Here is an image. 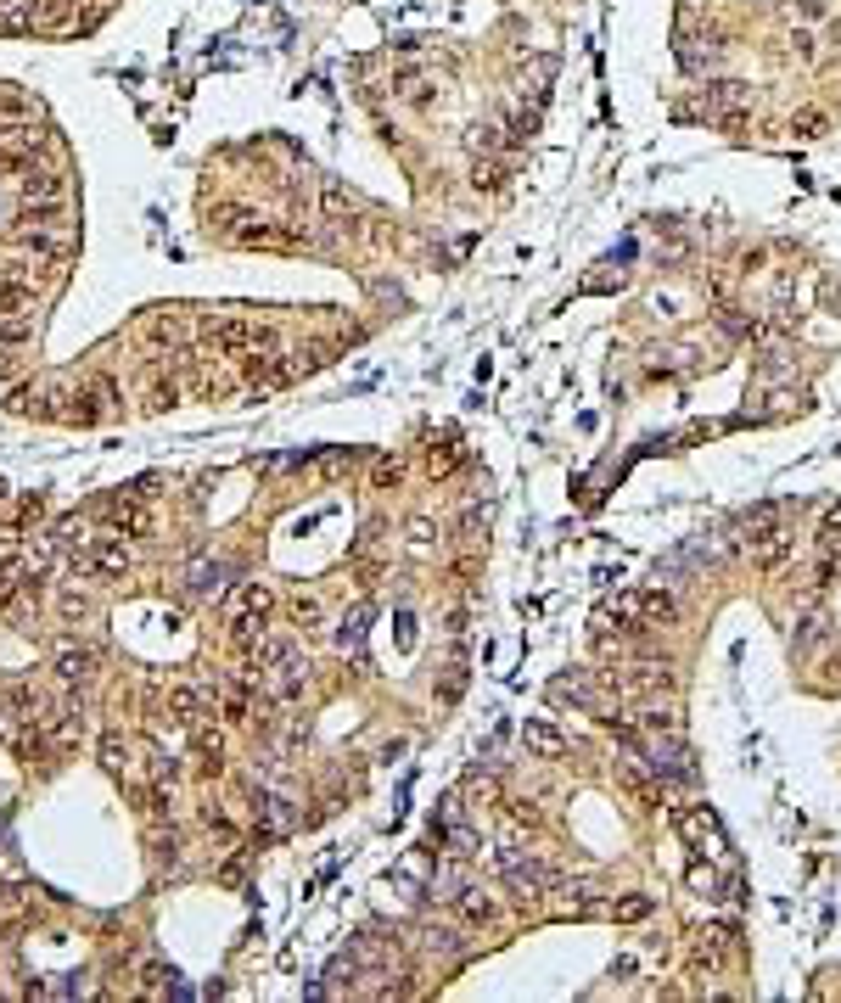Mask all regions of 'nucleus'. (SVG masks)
<instances>
[{"label": "nucleus", "instance_id": "0eeeda50", "mask_svg": "<svg viewBox=\"0 0 841 1003\" xmlns=\"http://www.w3.org/2000/svg\"><path fill=\"white\" fill-rule=\"evenodd\" d=\"M634 611H640V622H651V628H668V622H679V594L640 589L634 594Z\"/></svg>", "mask_w": 841, "mask_h": 1003}, {"label": "nucleus", "instance_id": "a878e982", "mask_svg": "<svg viewBox=\"0 0 841 1003\" xmlns=\"http://www.w3.org/2000/svg\"><path fill=\"white\" fill-rule=\"evenodd\" d=\"M617 286H623V269H617V275H612V269H600V275H589V281H584V292H617Z\"/></svg>", "mask_w": 841, "mask_h": 1003}, {"label": "nucleus", "instance_id": "9b49d317", "mask_svg": "<svg viewBox=\"0 0 841 1003\" xmlns=\"http://www.w3.org/2000/svg\"><path fill=\"white\" fill-rule=\"evenodd\" d=\"M34 309V286L17 269H0V314H23Z\"/></svg>", "mask_w": 841, "mask_h": 1003}, {"label": "nucleus", "instance_id": "a211bd4d", "mask_svg": "<svg viewBox=\"0 0 841 1003\" xmlns=\"http://www.w3.org/2000/svg\"><path fill=\"white\" fill-rule=\"evenodd\" d=\"M197 712H202V690H174L169 695V718L174 723H197Z\"/></svg>", "mask_w": 841, "mask_h": 1003}, {"label": "nucleus", "instance_id": "7ed1b4c3", "mask_svg": "<svg viewBox=\"0 0 841 1003\" xmlns=\"http://www.w3.org/2000/svg\"><path fill=\"white\" fill-rule=\"evenodd\" d=\"M202 342L219 348V354H242V348H253V342H258V348H275V337H264V331L253 337V325H247V320H208V325H202Z\"/></svg>", "mask_w": 841, "mask_h": 1003}, {"label": "nucleus", "instance_id": "4be33fe9", "mask_svg": "<svg viewBox=\"0 0 841 1003\" xmlns=\"http://www.w3.org/2000/svg\"><path fill=\"white\" fill-rule=\"evenodd\" d=\"M365 617H371V611H354V622H343V634H337V645H354L359 650V639H365Z\"/></svg>", "mask_w": 841, "mask_h": 1003}, {"label": "nucleus", "instance_id": "20e7f679", "mask_svg": "<svg viewBox=\"0 0 841 1003\" xmlns=\"http://www.w3.org/2000/svg\"><path fill=\"white\" fill-rule=\"evenodd\" d=\"M617 779H623V785H628L634 796H640L645 807H662V791H668V785L656 779V768L645 763L640 751H623V757H617Z\"/></svg>", "mask_w": 841, "mask_h": 1003}, {"label": "nucleus", "instance_id": "cd10ccee", "mask_svg": "<svg viewBox=\"0 0 841 1003\" xmlns=\"http://www.w3.org/2000/svg\"><path fill=\"white\" fill-rule=\"evenodd\" d=\"M533 129H539V113L528 107V113H516V118H511V141H528Z\"/></svg>", "mask_w": 841, "mask_h": 1003}, {"label": "nucleus", "instance_id": "7c9ffc66", "mask_svg": "<svg viewBox=\"0 0 841 1003\" xmlns=\"http://www.w3.org/2000/svg\"><path fill=\"white\" fill-rule=\"evenodd\" d=\"M791 45H797V57H813V34H808V29L791 34Z\"/></svg>", "mask_w": 841, "mask_h": 1003}, {"label": "nucleus", "instance_id": "6e6552de", "mask_svg": "<svg viewBox=\"0 0 841 1003\" xmlns=\"http://www.w3.org/2000/svg\"><path fill=\"white\" fill-rule=\"evenodd\" d=\"M57 673H62L68 684H85L90 673H96V645H79V639L57 645Z\"/></svg>", "mask_w": 841, "mask_h": 1003}, {"label": "nucleus", "instance_id": "4468645a", "mask_svg": "<svg viewBox=\"0 0 841 1003\" xmlns=\"http://www.w3.org/2000/svg\"><path fill=\"white\" fill-rule=\"evenodd\" d=\"M113 527H118V533H129V538H146V533H152V516H146L141 499H118Z\"/></svg>", "mask_w": 841, "mask_h": 1003}, {"label": "nucleus", "instance_id": "ddd939ff", "mask_svg": "<svg viewBox=\"0 0 841 1003\" xmlns=\"http://www.w3.org/2000/svg\"><path fill=\"white\" fill-rule=\"evenodd\" d=\"M57 197H62V174L34 163V169L23 174V202H57Z\"/></svg>", "mask_w": 841, "mask_h": 1003}, {"label": "nucleus", "instance_id": "6ab92c4d", "mask_svg": "<svg viewBox=\"0 0 841 1003\" xmlns=\"http://www.w3.org/2000/svg\"><path fill=\"white\" fill-rule=\"evenodd\" d=\"M197 751H202V768H208V774H219V768H225V740H219V735H208V729H202V735H197Z\"/></svg>", "mask_w": 841, "mask_h": 1003}, {"label": "nucleus", "instance_id": "dca6fc26", "mask_svg": "<svg viewBox=\"0 0 841 1003\" xmlns=\"http://www.w3.org/2000/svg\"><path fill=\"white\" fill-rule=\"evenodd\" d=\"M236 241H242V247H292L298 236H292V230H275V225H242Z\"/></svg>", "mask_w": 841, "mask_h": 1003}, {"label": "nucleus", "instance_id": "aec40b11", "mask_svg": "<svg viewBox=\"0 0 841 1003\" xmlns=\"http://www.w3.org/2000/svg\"><path fill=\"white\" fill-rule=\"evenodd\" d=\"M825 634H830V617H825V611H808V617H802V628H797V645L808 650V645H819Z\"/></svg>", "mask_w": 841, "mask_h": 1003}, {"label": "nucleus", "instance_id": "f03ea898", "mask_svg": "<svg viewBox=\"0 0 841 1003\" xmlns=\"http://www.w3.org/2000/svg\"><path fill=\"white\" fill-rule=\"evenodd\" d=\"M499 869H505L516 897H539V891H550V880H556L539 858H528V852H499Z\"/></svg>", "mask_w": 841, "mask_h": 1003}, {"label": "nucleus", "instance_id": "412c9836", "mask_svg": "<svg viewBox=\"0 0 841 1003\" xmlns=\"http://www.w3.org/2000/svg\"><path fill=\"white\" fill-rule=\"evenodd\" d=\"M791 129H797V135H808V141H813V135H825V129H830V118L819 113V107H802V113L791 118Z\"/></svg>", "mask_w": 841, "mask_h": 1003}, {"label": "nucleus", "instance_id": "423d86ee", "mask_svg": "<svg viewBox=\"0 0 841 1003\" xmlns=\"http://www.w3.org/2000/svg\"><path fill=\"white\" fill-rule=\"evenodd\" d=\"M673 824H679V835H685L690 847H707V852H713L718 841H724V830H718V819L707 813V807H685V813H673Z\"/></svg>", "mask_w": 841, "mask_h": 1003}, {"label": "nucleus", "instance_id": "b1692460", "mask_svg": "<svg viewBox=\"0 0 841 1003\" xmlns=\"http://www.w3.org/2000/svg\"><path fill=\"white\" fill-rule=\"evenodd\" d=\"M85 611H90V600H85V594H79V589H62V617H68V622H79Z\"/></svg>", "mask_w": 841, "mask_h": 1003}, {"label": "nucleus", "instance_id": "39448f33", "mask_svg": "<svg viewBox=\"0 0 841 1003\" xmlns=\"http://www.w3.org/2000/svg\"><path fill=\"white\" fill-rule=\"evenodd\" d=\"M225 583H230V566L214 561V555H197V561H191V572H186V589L197 594V600H214V594H225Z\"/></svg>", "mask_w": 841, "mask_h": 1003}, {"label": "nucleus", "instance_id": "bb28decb", "mask_svg": "<svg viewBox=\"0 0 841 1003\" xmlns=\"http://www.w3.org/2000/svg\"><path fill=\"white\" fill-rule=\"evenodd\" d=\"M455 460H460V449H455V443H443V449H432V477H443V471H455Z\"/></svg>", "mask_w": 841, "mask_h": 1003}, {"label": "nucleus", "instance_id": "9d476101", "mask_svg": "<svg viewBox=\"0 0 841 1003\" xmlns=\"http://www.w3.org/2000/svg\"><path fill=\"white\" fill-rule=\"evenodd\" d=\"M0 34H40V0H0Z\"/></svg>", "mask_w": 841, "mask_h": 1003}, {"label": "nucleus", "instance_id": "5701e85b", "mask_svg": "<svg viewBox=\"0 0 841 1003\" xmlns=\"http://www.w3.org/2000/svg\"><path fill=\"white\" fill-rule=\"evenodd\" d=\"M29 331H34L29 320H17V314H0V342H23Z\"/></svg>", "mask_w": 841, "mask_h": 1003}, {"label": "nucleus", "instance_id": "393cba45", "mask_svg": "<svg viewBox=\"0 0 841 1003\" xmlns=\"http://www.w3.org/2000/svg\"><path fill=\"white\" fill-rule=\"evenodd\" d=\"M645 914H651L645 897H623V903H617V919H623V925H634V919H645Z\"/></svg>", "mask_w": 841, "mask_h": 1003}, {"label": "nucleus", "instance_id": "f8f14e48", "mask_svg": "<svg viewBox=\"0 0 841 1003\" xmlns=\"http://www.w3.org/2000/svg\"><path fill=\"white\" fill-rule=\"evenodd\" d=\"M85 566L96 572V578H124V572H129L135 561H129V550H124V544H96V550L85 555Z\"/></svg>", "mask_w": 841, "mask_h": 1003}, {"label": "nucleus", "instance_id": "f257e3e1", "mask_svg": "<svg viewBox=\"0 0 841 1003\" xmlns=\"http://www.w3.org/2000/svg\"><path fill=\"white\" fill-rule=\"evenodd\" d=\"M270 606H275L270 589L247 583V589L236 594V606H230V634L242 639V645H247V639H258V634H264V622H270Z\"/></svg>", "mask_w": 841, "mask_h": 1003}, {"label": "nucleus", "instance_id": "c85d7f7f", "mask_svg": "<svg viewBox=\"0 0 841 1003\" xmlns=\"http://www.w3.org/2000/svg\"><path fill=\"white\" fill-rule=\"evenodd\" d=\"M690 886H696V891H718V880H713V869H690Z\"/></svg>", "mask_w": 841, "mask_h": 1003}, {"label": "nucleus", "instance_id": "2eb2a0df", "mask_svg": "<svg viewBox=\"0 0 841 1003\" xmlns=\"http://www.w3.org/2000/svg\"><path fill=\"white\" fill-rule=\"evenodd\" d=\"M522 746L539 751V757H561V751H567V740H561L550 723H522Z\"/></svg>", "mask_w": 841, "mask_h": 1003}, {"label": "nucleus", "instance_id": "2f4dec72", "mask_svg": "<svg viewBox=\"0 0 841 1003\" xmlns=\"http://www.w3.org/2000/svg\"><path fill=\"white\" fill-rule=\"evenodd\" d=\"M797 12H802V17H808V23H819V17H825V0H802Z\"/></svg>", "mask_w": 841, "mask_h": 1003}, {"label": "nucleus", "instance_id": "1a4fd4ad", "mask_svg": "<svg viewBox=\"0 0 841 1003\" xmlns=\"http://www.w3.org/2000/svg\"><path fill=\"white\" fill-rule=\"evenodd\" d=\"M550 701H572V707L600 712V695H595V679H589V673H561V679H550Z\"/></svg>", "mask_w": 841, "mask_h": 1003}, {"label": "nucleus", "instance_id": "f3484780", "mask_svg": "<svg viewBox=\"0 0 841 1003\" xmlns=\"http://www.w3.org/2000/svg\"><path fill=\"white\" fill-rule=\"evenodd\" d=\"M460 914H466V925H494L499 908H494L488 891H460Z\"/></svg>", "mask_w": 841, "mask_h": 1003}, {"label": "nucleus", "instance_id": "c756f323", "mask_svg": "<svg viewBox=\"0 0 841 1003\" xmlns=\"http://www.w3.org/2000/svg\"><path fill=\"white\" fill-rule=\"evenodd\" d=\"M298 622H303V628H314V622H320V606H314V600H298Z\"/></svg>", "mask_w": 841, "mask_h": 1003}]
</instances>
